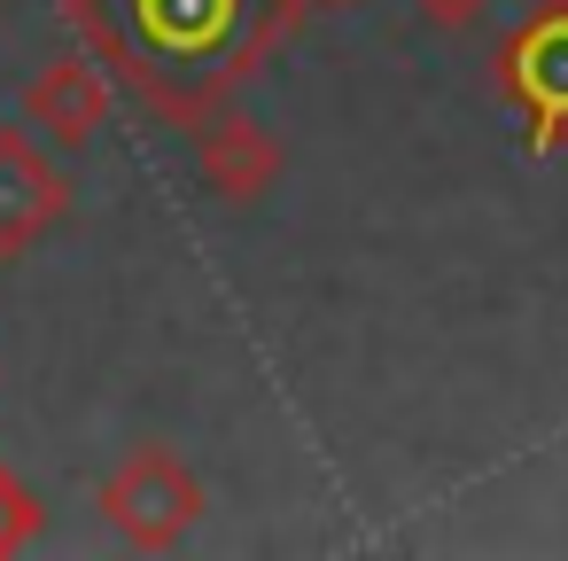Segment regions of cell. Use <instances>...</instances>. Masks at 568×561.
Returning a JSON list of instances; mask_svg holds the SVG:
<instances>
[{
  "label": "cell",
  "instance_id": "6da1fadb",
  "mask_svg": "<svg viewBox=\"0 0 568 561\" xmlns=\"http://www.w3.org/2000/svg\"><path fill=\"white\" fill-rule=\"evenodd\" d=\"M94 507H102V522H110L125 545L164 553V545H180V538L203 522V475H195L172 444L149 437V444H133V452L102 475Z\"/></svg>",
  "mask_w": 568,
  "mask_h": 561
},
{
  "label": "cell",
  "instance_id": "7a4b0ae2",
  "mask_svg": "<svg viewBox=\"0 0 568 561\" xmlns=\"http://www.w3.org/2000/svg\"><path fill=\"white\" fill-rule=\"evenodd\" d=\"M63 211H71V180L48 157V141L24 126H0V266L32 258L63 227Z\"/></svg>",
  "mask_w": 568,
  "mask_h": 561
},
{
  "label": "cell",
  "instance_id": "3957f363",
  "mask_svg": "<svg viewBox=\"0 0 568 561\" xmlns=\"http://www.w3.org/2000/svg\"><path fill=\"white\" fill-rule=\"evenodd\" d=\"M24 118L48 149H87L110 126V79L87 56H48L24 87Z\"/></svg>",
  "mask_w": 568,
  "mask_h": 561
},
{
  "label": "cell",
  "instance_id": "277c9868",
  "mask_svg": "<svg viewBox=\"0 0 568 561\" xmlns=\"http://www.w3.org/2000/svg\"><path fill=\"white\" fill-rule=\"evenodd\" d=\"M195 172L219 203H265L281 188V133L257 118H219L195 133Z\"/></svg>",
  "mask_w": 568,
  "mask_h": 561
},
{
  "label": "cell",
  "instance_id": "5b68a950",
  "mask_svg": "<svg viewBox=\"0 0 568 561\" xmlns=\"http://www.w3.org/2000/svg\"><path fill=\"white\" fill-rule=\"evenodd\" d=\"M32 538V499L17 491V475L9 468H0V553H17Z\"/></svg>",
  "mask_w": 568,
  "mask_h": 561
},
{
  "label": "cell",
  "instance_id": "8992f818",
  "mask_svg": "<svg viewBox=\"0 0 568 561\" xmlns=\"http://www.w3.org/2000/svg\"><path fill=\"white\" fill-rule=\"evenodd\" d=\"M483 9H490V0H420V17H428L436 32H467Z\"/></svg>",
  "mask_w": 568,
  "mask_h": 561
},
{
  "label": "cell",
  "instance_id": "52a82bcc",
  "mask_svg": "<svg viewBox=\"0 0 568 561\" xmlns=\"http://www.w3.org/2000/svg\"><path fill=\"white\" fill-rule=\"evenodd\" d=\"M537 87H568V48H545V71H537Z\"/></svg>",
  "mask_w": 568,
  "mask_h": 561
},
{
  "label": "cell",
  "instance_id": "ba28073f",
  "mask_svg": "<svg viewBox=\"0 0 568 561\" xmlns=\"http://www.w3.org/2000/svg\"><path fill=\"white\" fill-rule=\"evenodd\" d=\"M0 9H9V0H0Z\"/></svg>",
  "mask_w": 568,
  "mask_h": 561
}]
</instances>
